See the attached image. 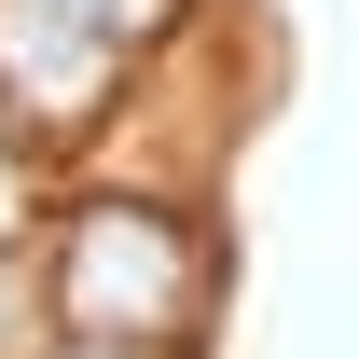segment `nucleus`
Returning a JSON list of instances; mask_svg holds the SVG:
<instances>
[{
  "mask_svg": "<svg viewBox=\"0 0 359 359\" xmlns=\"http://www.w3.org/2000/svg\"><path fill=\"white\" fill-rule=\"evenodd\" d=\"M14 346H28V276L0 263V359H14Z\"/></svg>",
  "mask_w": 359,
  "mask_h": 359,
  "instance_id": "7ed1b4c3",
  "label": "nucleus"
},
{
  "mask_svg": "<svg viewBox=\"0 0 359 359\" xmlns=\"http://www.w3.org/2000/svg\"><path fill=\"white\" fill-rule=\"evenodd\" d=\"M55 359H166V346H83V332H69V346H55Z\"/></svg>",
  "mask_w": 359,
  "mask_h": 359,
  "instance_id": "20e7f679",
  "label": "nucleus"
},
{
  "mask_svg": "<svg viewBox=\"0 0 359 359\" xmlns=\"http://www.w3.org/2000/svg\"><path fill=\"white\" fill-rule=\"evenodd\" d=\"M208 304V249L166 222V208H83L69 249H55V318L83 332V346H180Z\"/></svg>",
  "mask_w": 359,
  "mask_h": 359,
  "instance_id": "f257e3e1",
  "label": "nucleus"
},
{
  "mask_svg": "<svg viewBox=\"0 0 359 359\" xmlns=\"http://www.w3.org/2000/svg\"><path fill=\"white\" fill-rule=\"evenodd\" d=\"M42 14H69V28H97V42L125 55V42H152V28H166L180 0H42Z\"/></svg>",
  "mask_w": 359,
  "mask_h": 359,
  "instance_id": "f03ea898",
  "label": "nucleus"
}]
</instances>
